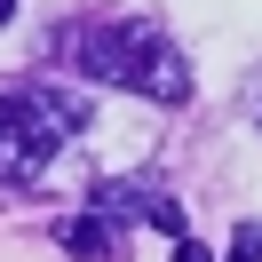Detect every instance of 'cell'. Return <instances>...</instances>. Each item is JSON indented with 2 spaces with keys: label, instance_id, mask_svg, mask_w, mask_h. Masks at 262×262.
Instances as JSON below:
<instances>
[{
  "label": "cell",
  "instance_id": "6",
  "mask_svg": "<svg viewBox=\"0 0 262 262\" xmlns=\"http://www.w3.org/2000/svg\"><path fill=\"white\" fill-rule=\"evenodd\" d=\"M8 8H16V0H0V16H8Z\"/></svg>",
  "mask_w": 262,
  "mask_h": 262
},
{
  "label": "cell",
  "instance_id": "5",
  "mask_svg": "<svg viewBox=\"0 0 262 262\" xmlns=\"http://www.w3.org/2000/svg\"><path fill=\"white\" fill-rule=\"evenodd\" d=\"M175 262H214V254H207V246H191V238H183V246H175Z\"/></svg>",
  "mask_w": 262,
  "mask_h": 262
},
{
  "label": "cell",
  "instance_id": "3",
  "mask_svg": "<svg viewBox=\"0 0 262 262\" xmlns=\"http://www.w3.org/2000/svg\"><path fill=\"white\" fill-rule=\"evenodd\" d=\"M56 238H64V254H80V262H103L119 246V223H103L96 207L88 214H72V223H56Z\"/></svg>",
  "mask_w": 262,
  "mask_h": 262
},
{
  "label": "cell",
  "instance_id": "2",
  "mask_svg": "<svg viewBox=\"0 0 262 262\" xmlns=\"http://www.w3.org/2000/svg\"><path fill=\"white\" fill-rule=\"evenodd\" d=\"M72 135H80V103L64 88H8L0 96V183H40Z\"/></svg>",
  "mask_w": 262,
  "mask_h": 262
},
{
  "label": "cell",
  "instance_id": "1",
  "mask_svg": "<svg viewBox=\"0 0 262 262\" xmlns=\"http://www.w3.org/2000/svg\"><path fill=\"white\" fill-rule=\"evenodd\" d=\"M64 56L88 72V80L135 88V96H151V103H183V96H191V64H183V48L159 32V24H143V16L80 24V32H64Z\"/></svg>",
  "mask_w": 262,
  "mask_h": 262
},
{
  "label": "cell",
  "instance_id": "4",
  "mask_svg": "<svg viewBox=\"0 0 262 262\" xmlns=\"http://www.w3.org/2000/svg\"><path fill=\"white\" fill-rule=\"evenodd\" d=\"M230 262H262V223H238V230H230Z\"/></svg>",
  "mask_w": 262,
  "mask_h": 262
}]
</instances>
